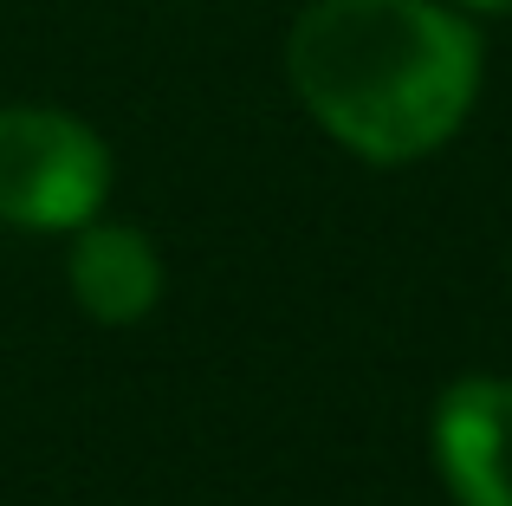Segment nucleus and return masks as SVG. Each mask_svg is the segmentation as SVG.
Wrapping results in <instances>:
<instances>
[{
  "label": "nucleus",
  "instance_id": "39448f33",
  "mask_svg": "<svg viewBox=\"0 0 512 506\" xmlns=\"http://www.w3.org/2000/svg\"><path fill=\"white\" fill-rule=\"evenodd\" d=\"M467 13H512V0H461Z\"/></svg>",
  "mask_w": 512,
  "mask_h": 506
},
{
  "label": "nucleus",
  "instance_id": "f03ea898",
  "mask_svg": "<svg viewBox=\"0 0 512 506\" xmlns=\"http://www.w3.org/2000/svg\"><path fill=\"white\" fill-rule=\"evenodd\" d=\"M111 189V156L78 117L46 104L0 111V221L85 228Z\"/></svg>",
  "mask_w": 512,
  "mask_h": 506
},
{
  "label": "nucleus",
  "instance_id": "7ed1b4c3",
  "mask_svg": "<svg viewBox=\"0 0 512 506\" xmlns=\"http://www.w3.org/2000/svg\"><path fill=\"white\" fill-rule=\"evenodd\" d=\"M435 461L461 506H512V383L467 377L441 396Z\"/></svg>",
  "mask_w": 512,
  "mask_h": 506
},
{
  "label": "nucleus",
  "instance_id": "f257e3e1",
  "mask_svg": "<svg viewBox=\"0 0 512 506\" xmlns=\"http://www.w3.org/2000/svg\"><path fill=\"white\" fill-rule=\"evenodd\" d=\"M286 78L344 150L415 163L474 111L480 39L435 0H312L286 39Z\"/></svg>",
  "mask_w": 512,
  "mask_h": 506
},
{
  "label": "nucleus",
  "instance_id": "20e7f679",
  "mask_svg": "<svg viewBox=\"0 0 512 506\" xmlns=\"http://www.w3.org/2000/svg\"><path fill=\"white\" fill-rule=\"evenodd\" d=\"M163 292V260L137 228H78L72 241V299L104 325L143 318Z\"/></svg>",
  "mask_w": 512,
  "mask_h": 506
}]
</instances>
